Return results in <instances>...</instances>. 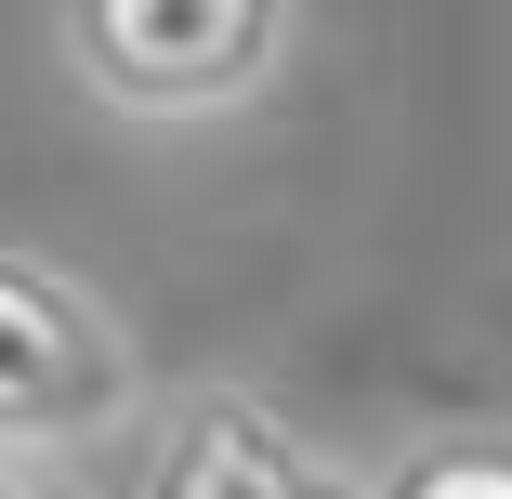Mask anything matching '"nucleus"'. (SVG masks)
Segmentation results:
<instances>
[{
    "instance_id": "f257e3e1",
    "label": "nucleus",
    "mask_w": 512,
    "mask_h": 499,
    "mask_svg": "<svg viewBox=\"0 0 512 499\" xmlns=\"http://www.w3.org/2000/svg\"><path fill=\"white\" fill-rule=\"evenodd\" d=\"M302 0H53V66L132 132L250 119L289 79Z\"/></svg>"
},
{
    "instance_id": "f03ea898",
    "label": "nucleus",
    "mask_w": 512,
    "mask_h": 499,
    "mask_svg": "<svg viewBox=\"0 0 512 499\" xmlns=\"http://www.w3.org/2000/svg\"><path fill=\"white\" fill-rule=\"evenodd\" d=\"M132 394H145V355L92 303V276L0 237V460H66L92 434H119Z\"/></svg>"
},
{
    "instance_id": "7ed1b4c3",
    "label": "nucleus",
    "mask_w": 512,
    "mask_h": 499,
    "mask_svg": "<svg viewBox=\"0 0 512 499\" xmlns=\"http://www.w3.org/2000/svg\"><path fill=\"white\" fill-rule=\"evenodd\" d=\"M132 499H368V473L302 447L250 381H184L132 447Z\"/></svg>"
},
{
    "instance_id": "20e7f679",
    "label": "nucleus",
    "mask_w": 512,
    "mask_h": 499,
    "mask_svg": "<svg viewBox=\"0 0 512 499\" xmlns=\"http://www.w3.org/2000/svg\"><path fill=\"white\" fill-rule=\"evenodd\" d=\"M368 499H512V421H434L368 460Z\"/></svg>"
},
{
    "instance_id": "39448f33",
    "label": "nucleus",
    "mask_w": 512,
    "mask_h": 499,
    "mask_svg": "<svg viewBox=\"0 0 512 499\" xmlns=\"http://www.w3.org/2000/svg\"><path fill=\"white\" fill-rule=\"evenodd\" d=\"M0 499H27V486H14V460H0Z\"/></svg>"
}]
</instances>
